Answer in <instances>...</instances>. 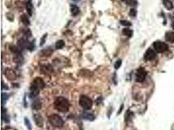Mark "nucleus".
Segmentation results:
<instances>
[{"mask_svg":"<svg viewBox=\"0 0 174 130\" xmlns=\"http://www.w3.org/2000/svg\"><path fill=\"white\" fill-rule=\"evenodd\" d=\"M70 104L68 100L63 97H59L55 100L54 102V107L56 110L58 111L65 113L69 109Z\"/></svg>","mask_w":174,"mask_h":130,"instance_id":"1","label":"nucleus"},{"mask_svg":"<svg viewBox=\"0 0 174 130\" xmlns=\"http://www.w3.org/2000/svg\"><path fill=\"white\" fill-rule=\"evenodd\" d=\"M45 83L43 79L41 77H37L33 81L31 84V91H35L39 92L40 90H42L45 88Z\"/></svg>","mask_w":174,"mask_h":130,"instance_id":"2","label":"nucleus"},{"mask_svg":"<svg viewBox=\"0 0 174 130\" xmlns=\"http://www.w3.org/2000/svg\"><path fill=\"white\" fill-rule=\"evenodd\" d=\"M41 107H42V104L39 100L35 101L32 104V108L35 110H39L41 109Z\"/></svg>","mask_w":174,"mask_h":130,"instance_id":"17","label":"nucleus"},{"mask_svg":"<svg viewBox=\"0 0 174 130\" xmlns=\"http://www.w3.org/2000/svg\"><path fill=\"white\" fill-rule=\"evenodd\" d=\"M147 75V72L144 68H140L138 69L136 74V80L138 83H141L145 79Z\"/></svg>","mask_w":174,"mask_h":130,"instance_id":"6","label":"nucleus"},{"mask_svg":"<svg viewBox=\"0 0 174 130\" xmlns=\"http://www.w3.org/2000/svg\"><path fill=\"white\" fill-rule=\"evenodd\" d=\"M41 71L43 73H45V74H48L52 72L53 69L52 68L51 66H49V65H45V66H43L41 67Z\"/></svg>","mask_w":174,"mask_h":130,"instance_id":"15","label":"nucleus"},{"mask_svg":"<svg viewBox=\"0 0 174 130\" xmlns=\"http://www.w3.org/2000/svg\"><path fill=\"white\" fill-rule=\"evenodd\" d=\"M9 96H8V94L6 93H2V103H3L5 102V101H6L7 100V99H8Z\"/></svg>","mask_w":174,"mask_h":130,"instance_id":"26","label":"nucleus"},{"mask_svg":"<svg viewBox=\"0 0 174 130\" xmlns=\"http://www.w3.org/2000/svg\"><path fill=\"white\" fill-rule=\"evenodd\" d=\"M79 103L83 109H85V110H89L92 107L93 101L89 97L85 96V95H83V96H80Z\"/></svg>","mask_w":174,"mask_h":130,"instance_id":"4","label":"nucleus"},{"mask_svg":"<svg viewBox=\"0 0 174 130\" xmlns=\"http://www.w3.org/2000/svg\"><path fill=\"white\" fill-rule=\"evenodd\" d=\"M157 57V53L153 49H148L144 55V58L145 61H152Z\"/></svg>","mask_w":174,"mask_h":130,"instance_id":"7","label":"nucleus"},{"mask_svg":"<svg viewBox=\"0 0 174 130\" xmlns=\"http://www.w3.org/2000/svg\"><path fill=\"white\" fill-rule=\"evenodd\" d=\"M65 46V42L63 40H58L56 43H55V48L58 49H60L63 48Z\"/></svg>","mask_w":174,"mask_h":130,"instance_id":"20","label":"nucleus"},{"mask_svg":"<svg viewBox=\"0 0 174 130\" xmlns=\"http://www.w3.org/2000/svg\"><path fill=\"white\" fill-rule=\"evenodd\" d=\"M136 13H137V12H136V9H131L129 12V15L132 17H135L136 16Z\"/></svg>","mask_w":174,"mask_h":130,"instance_id":"28","label":"nucleus"},{"mask_svg":"<svg viewBox=\"0 0 174 130\" xmlns=\"http://www.w3.org/2000/svg\"><path fill=\"white\" fill-rule=\"evenodd\" d=\"M24 34H25L26 36H30L31 35H32V32H31L30 30L28 29L25 30V31H24Z\"/></svg>","mask_w":174,"mask_h":130,"instance_id":"30","label":"nucleus"},{"mask_svg":"<svg viewBox=\"0 0 174 130\" xmlns=\"http://www.w3.org/2000/svg\"><path fill=\"white\" fill-rule=\"evenodd\" d=\"M24 122H25V125L26 126V127H28V130H32V124H31V122L30 121H29V120L28 119V118H24Z\"/></svg>","mask_w":174,"mask_h":130,"instance_id":"23","label":"nucleus"},{"mask_svg":"<svg viewBox=\"0 0 174 130\" xmlns=\"http://www.w3.org/2000/svg\"><path fill=\"white\" fill-rule=\"evenodd\" d=\"M165 38H166V41L169 42L170 43L174 42V32L172 31H169L166 33L165 35Z\"/></svg>","mask_w":174,"mask_h":130,"instance_id":"12","label":"nucleus"},{"mask_svg":"<svg viewBox=\"0 0 174 130\" xmlns=\"http://www.w3.org/2000/svg\"><path fill=\"white\" fill-rule=\"evenodd\" d=\"M14 59H15V62H16V63H21L22 61H23V57L20 53H18V54H16Z\"/></svg>","mask_w":174,"mask_h":130,"instance_id":"21","label":"nucleus"},{"mask_svg":"<svg viewBox=\"0 0 174 130\" xmlns=\"http://www.w3.org/2000/svg\"><path fill=\"white\" fill-rule=\"evenodd\" d=\"M120 23L123 26H127V27H128V26H131V23L130 22L127 20H121L120 21Z\"/></svg>","mask_w":174,"mask_h":130,"instance_id":"25","label":"nucleus"},{"mask_svg":"<svg viewBox=\"0 0 174 130\" xmlns=\"http://www.w3.org/2000/svg\"><path fill=\"white\" fill-rule=\"evenodd\" d=\"M127 3L128 5L132 6H134L137 5V1L136 0H127Z\"/></svg>","mask_w":174,"mask_h":130,"instance_id":"24","label":"nucleus"},{"mask_svg":"<svg viewBox=\"0 0 174 130\" xmlns=\"http://www.w3.org/2000/svg\"><path fill=\"white\" fill-rule=\"evenodd\" d=\"M10 49L12 52H13L15 54H18V53H20V50L18 48H17L16 46H10Z\"/></svg>","mask_w":174,"mask_h":130,"instance_id":"22","label":"nucleus"},{"mask_svg":"<svg viewBox=\"0 0 174 130\" xmlns=\"http://www.w3.org/2000/svg\"><path fill=\"white\" fill-rule=\"evenodd\" d=\"M82 118H84V120H86L89 121H93L95 118V116L93 114L90 113H88V112H85L82 114Z\"/></svg>","mask_w":174,"mask_h":130,"instance_id":"11","label":"nucleus"},{"mask_svg":"<svg viewBox=\"0 0 174 130\" xmlns=\"http://www.w3.org/2000/svg\"><path fill=\"white\" fill-rule=\"evenodd\" d=\"M46 36H47V35H44V36L43 37H42V38H41V43H40V44H41V46H42V45H43V44L45 42V40H46Z\"/></svg>","mask_w":174,"mask_h":130,"instance_id":"31","label":"nucleus"},{"mask_svg":"<svg viewBox=\"0 0 174 130\" xmlns=\"http://www.w3.org/2000/svg\"><path fill=\"white\" fill-rule=\"evenodd\" d=\"M72 1H75V2H77V1H80V0H72Z\"/></svg>","mask_w":174,"mask_h":130,"instance_id":"34","label":"nucleus"},{"mask_svg":"<svg viewBox=\"0 0 174 130\" xmlns=\"http://www.w3.org/2000/svg\"><path fill=\"white\" fill-rule=\"evenodd\" d=\"M153 48L158 53H164L168 50V45L161 41H156L153 43Z\"/></svg>","mask_w":174,"mask_h":130,"instance_id":"5","label":"nucleus"},{"mask_svg":"<svg viewBox=\"0 0 174 130\" xmlns=\"http://www.w3.org/2000/svg\"><path fill=\"white\" fill-rule=\"evenodd\" d=\"M33 6L32 3V0H28L26 3V9L28 14L29 16H32L33 14Z\"/></svg>","mask_w":174,"mask_h":130,"instance_id":"13","label":"nucleus"},{"mask_svg":"<svg viewBox=\"0 0 174 130\" xmlns=\"http://www.w3.org/2000/svg\"><path fill=\"white\" fill-rule=\"evenodd\" d=\"M71 12L72 13V15L75 16H77L80 12V9H79L78 6H76L75 5H72L71 6Z\"/></svg>","mask_w":174,"mask_h":130,"instance_id":"14","label":"nucleus"},{"mask_svg":"<svg viewBox=\"0 0 174 130\" xmlns=\"http://www.w3.org/2000/svg\"><path fill=\"white\" fill-rule=\"evenodd\" d=\"M20 18H21V21L24 25H29L30 24V22H29V18H28V17L27 16L26 14H22V15L21 16V17H20Z\"/></svg>","mask_w":174,"mask_h":130,"instance_id":"18","label":"nucleus"},{"mask_svg":"<svg viewBox=\"0 0 174 130\" xmlns=\"http://www.w3.org/2000/svg\"><path fill=\"white\" fill-rule=\"evenodd\" d=\"M123 109V105H122L121 106V109H119V111H118V113H117L118 114H119V113H121V110H122V109Z\"/></svg>","mask_w":174,"mask_h":130,"instance_id":"32","label":"nucleus"},{"mask_svg":"<svg viewBox=\"0 0 174 130\" xmlns=\"http://www.w3.org/2000/svg\"><path fill=\"white\" fill-rule=\"evenodd\" d=\"M122 32H123V35L128 36V37H131V36H132V34H133V31L128 28L123 29V31H122Z\"/></svg>","mask_w":174,"mask_h":130,"instance_id":"19","label":"nucleus"},{"mask_svg":"<svg viewBox=\"0 0 174 130\" xmlns=\"http://www.w3.org/2000/svg\"><path fill=\"white\" fill-rule=\"evenodd\" d=\"M48 120L52 126L55 127H61L64 124V121L63 118L57 114H52L48 118Z\"/></svg>","mask_w":174,"mask_h":130,"instance_id":"3","label":"nucleus"},{"mask_svg":"<svg viewBox=\"0 0 174 130\" xmlns=\"http://www.w3.org/2000/svg\"><path fill=\"white\" fill-rule=\"evenodd\" d=\"M163 4L167 10H171L173 9V3L170 0H162Z\"/></svg>","mask_w":174,"mask_h":130,"instance_id":"16","label":"nucleus"},{"mask_svg":"<svg viewBox=\"0 0 174 130\" xmlns=\"http://www.w3.org/2000/svg\"><path fill=\"white\" fill-rule=\"evenodd\" d=\"M29 43H30V42H29L28 40H26V39L20 38V40H19L18 44L19 46L21 48H27V49H28V47H29Z\"/></svg>","mask_w":174,"mask_h":130,"instance_id":"10","label":"nucleus"},{"mask_svg":"<svg viewBox=\"0 0 174 130\" xmlns=\"http://www.w3.org/2000/svg\"><path fill=\"white\" fill-rule=\"evenodd\" d=\"M171 27H172V28L174 29V22H172V24H171Z\"/></svg>","mask_w":174,"mask_h":130,"instance_id":"33","label":"nucleus"},{"mask_svg":"<svg viewBox=\"0 0 174 130\" xmlns=\"http://www.w3.org/2000/svg\"><path fill=\"white\" fill-rule=\"evenodd\" d=\"M132 115V113H130V112H129V111H127V113H126V114H125V120L126 121H128V120L130 119Z\"/></svg>","mask_w":174,"mask_h":130,"instance_id":"29","label":"nucleus"},{"mask_svg":"<svg viewBox=\"0 0 174 130\" xmlns=\"http://www.w3.org/2000/svg\"><path fill=\"white\" fill-rule=\"evenodd\" d=\"M33 118H34L35 122V124L37 125L38 127H42L44 125V120L40 114H35L33 116Z\"/></svg>","mask_w":174,"mask_h":130,"instance_id":"9","label":"nucleus"},{"mask_svg":"<svg viewBox=\"0 0 174 130\" xmlns=\"http://www.w3.org/2000/svg\"><path fill=\"white\" fill-rule=\"evenodd\" d=\"M5 75L9 81H15L16 79V74L13 70L11 68H6L5 70Z\"/></svg>","mask_w":174,"mask_h":130,"instance_id":"8","label":"nucleus"},{"mask_svg":"<svg viewBox=\"0 0 174 130\" xmlns=\"http://www.w3.org/2000/svg\"><path fill=\"white\" fill-rule=\"evenodd\" d=\"M121 63L122 61H121L120 59L117 60V61L115 62V64H114V68H115V69H118L119 67H120L121 65Z\"/></svg>","mask_w":174,"mask_h":130,"instance_id":"27","label":"nucleus"}]
</instances>
